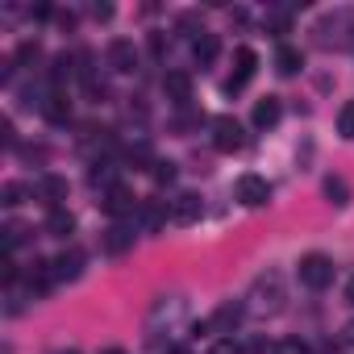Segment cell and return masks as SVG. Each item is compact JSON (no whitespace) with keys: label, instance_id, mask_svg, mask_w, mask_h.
Instances as JSON below:
<instances>
[{"label":"cell","instance_id":"cell-28","mask_svg":"<svg viewBox=\"0 0 354 354\" xmlns=\"http://www.w3.org/2000/svg\"><path fill=\"white\" fill-rule=\"evenodd\" d=\"M142 221H146V230H154L162 221V209L158 205H142Z\"/></svg>","mask_w":354,"mask_h":354},{"label":"cell","instance_id":"cell-9","mask_svg":"<svg viewBox=\"0 0 354 354\" xmlns=\"http://www.w3.org/2000/svg\"><path fill=\"white\" fill-rule=\"evenodd\" d=\"M38 196H42V205L55 213V209H63V201H67V180L63 175H42L38 180Z\"/></svg>","mask_w":354,"mask_h":354},{"label":"cell","instance_id":"cell-19","mask_svg":"<svg viewBox=\"0 0 354 354\" xmlns=\"http://www.w3.org/2000/svg\"><path fill=\"white\" fill-rule=\"evenodd\" d=\"M129 246H133V234H129V230H125V225L117 221V225H113V230L104 234V250H109V254H125Z\"/></svg>","mask_w":354,"mask_h":354},{"label":"cell","instance_id":"cell-22","mask_svg":"<svg viewBox=\"0 0 354 354\" xmlns=\"http://www.w3.org/2000/svg\"><path fill=\"white\" fill-rule=\"evenodd\" d=\"M0 234H5V254H13V250H17V246L26 242V234H30V230L13 221V225H5V230H0Z\"/></svg>","mask_w":354,"mask_h":354},{"label":"cell","instance_id":"cell-36","mask_svg":"<svg viewBox=\"0 0 354 354\" xmlns=\"http://www.w3.org/2000/svg\"><path fill=\"white\" fill-rule=\"evenodd\" d=\"M167 354H188V350H184V346H175V350H167Z\"/></svg>","mask_w":354,"mask_h":354},{"label":"cell","instance_id":"cell-1","mask_svg":"<svg viewBox=\"0 0 354 354\" xmlns=\"http://www.w3.org/2000/svg\"><path fill=\"white\" fill-rule=\"evenodd\" d=\"M296 271H300V283H304V288H313V292H321V288H329V283H333V259H329V254H317V250H313V254H304V259H300V267H296Z\"/></svg>","mask_w":354,"mask_h":354},{"label":"cell","instance_id":"cell-26","mask_svg":"<svg viewBox=\"0 0 354 354\" xmlns=\"http://www.w3.org/2000/svg\"><path fill=\"white\" fill-rule=\"evenodd\" d=\"M67 75H71V59H67V55H59V59L50 63V80H55V84H63Z\"/></svg>","mask_w":354,"mask_h":354},{"label":"cell","instance_id":"cell-8","mask_svg":"<svg viewBox=\"0 0 354 354\" xmlns=\"http://www.w3.org/2000/svg\"><path fill=\"white\" fill-rule=\"evenodd\" d=\"M55 283H59V275H55V263H46V259H42V263H34V267H30V275H26L30 296H46Z\"/></svg>","mask_w":354,"mask_h":354},{"label":"cell","instance_id":"cell-6","mask_svg":"<svg viewBox=\"0 0 354 354\" xmlns=\"http://www.w3.org/2000/svg\"><path fill=\"white\" fill-rule=\"evenodd\" d=\"M104 59H109V67H113V71H121V75H125V71H133V67H138V46H133L129 38H113V42H109V50H104Z\"/></svg>","mask_w":354,"mask_h":354},{"label":"cell","instance_id":"cell-20","mask_svg":"<svg viewBox=\"0 0 354 354\" xmlns=\"http://www.w3.org/2000/svg\"><path fill=\"white\" fill-rule=\"evenodd\" d=\"M88 180H92V188H104V192H109V188H117V175H113V167H109V162H96Z\"/></svg>","mask_w":354,"mask_h":354},{"label":"cell","instance_id":"cell-24","mask_svg":"<svg viewBox=\"0 0 354 354\" xmlns=\"http://www.w3.org/2000/svg\"><path fill=\"white\" fill-rule=\"evenodd\" d=\"M175 171H180V167L167 158V162H154V171H150V175H154V184H171V180H175Z\"/></svg>","mask_w":354,"mask_h":354},{"label":"cell","instance_id":"cell-3","mask_svg":"<svg viewBox=\"0 0 354 354\" xmlns=\"http://www.w3.org/2000/svg\"><path fill=\"white\" fill-rule=\"evenodd\" d=\"M234 192H238V201H242L246 209H263V205L271 201V184L263 180V175H254V171L238 175V184H234Z\"/></svg>","mask_w":354,"mask_h":354},{"label":"cell","instance_id":"cell-13","mask_svg":"<svg viewBox=\"0 0 354 354\" xmlns=\"http://www.w3.org/2000/svg\"><path fill=\"white\" fill-rule=\"evenodd\" d=\"M192 55H196V63H201V67H209V63H213V59L221 55V38H217V34H205V30H201V34L192 38Z\"/></svg>","mask_w":354,"mask_h":354},{"label":"cell","instance_id":"cell-33","mask_svg":"<svg viewBox=\"0 0 354 354\" xmlns=\"http://www.w3.org/2000/svg\"><path fill=\"white\" fill-rule=\"evenodd\" d=\"M342 346H346V350H350V354H354V321H350V325H346V329H342Z\"/></svg>","mask_w":354,"mask_h":354},{"label":"cell","instance_id":"cell-27","mask_svg":"<svg viewBox=\"0 0 354 354\" xmlns=\"http://www.w3.org/2000/svg\"><path fill=\"white\" fill-rule=\"evenodd\" d=\"M0 142H5L9 150H17V129H13V121H9V117L0 121Z\"/></svg>","mask_w":354,"mask_h":354},{"label":"cell","instance_id":"cell-23","mask_svg":"<svg viewBox=\"0 0 354 354\" xmlns=\"http://www.w3.org/2000/svg\"><path fill=\"white\" fill-rule=\"evenodd\" d=\"M337 129H342V138H354V100L342 104V113H337Z\"/></svg>","mask_w":354,"mask_h":354},{"label":"cell","instance_id":"cell-18","mask_svg":"<svg viewBox=\"0 0 354 354\" xmlns=\"http://www.w3.org/2000/svg\"><path fill=\"white\" fill-rule=\"evenodd\" d=\"M46 234H55V238H71V234H75V217H71L67 209L46 213Z\"/></svg>","mask_w":354,"mask_h":354},{"label":"cell","instance_id":"cell-15","mask_svg":"<svg viewBox=\"0 0 354 354\" xmlns=\"http://www.w3.org/2000/svg\"><path fill=\"white\" fill-rule=\"evenodd\" d=\"M242 313H246V308H242L238 300H225V304L213 313V321H209V325H213V329H221V333H230V329L242 321Z\"/></svg>","mask_w":354,"mask_h":354},{"label":"cell","instance_id":"cell-17","mask_svg":"<svg viewBox=\"0 0 354 354\" xmlns=\"http://www.w3.org/2000/svg\"><path fill=\"white\" fill-rule=\"evenodd\" d=\"M300 67H304V55H300L296 46H279V50H275V71H279V75H296Z\"/></svg>","mask_w":354,"mask_h":354},{"label":"cell","instance_id":"cell-38","mask_svg":"<svg viewBox=\"0 0 354 354\" xmlns=\"http://www.w3.org/2000/svg\"><path fill=\"white\" fill-rule=\"evenodd\" d=\"M59 354H80V350H59Z\"/></svg>","mask_w":354,"mask_h":354},{"label":"cell","instance_id":"cell-4","mask_svg":"<svg viewBox=\"0 0 354 354\" xmlns=\"http://www.w3.org/2000/svg\"><path fill=\"white\" fill-rule=\"evenodd\" d=\"M234 63H238V67H234V75L225 80V92H230V96H238V92L250 84V75H254V67H259V55H254L250 46H238V50H234Z\"/></svg>","mask_w":354,"mask_h":354},{"label":"cell","instance_id":"cell-25","mask_svg":"<svg viewBox=\"0 0 354 354\" xmlns=\"http://www.w3.org/2000/svg\"><path fill=\"white\" fill-rule=\"evenodd\" d=\"M38 55H42V46H38V42H21L13 59H17V63H38Z\"/></svg>","mask_w":354,"mask_h":354},{"label":"cell","instance_id":"cell-16","mask_svg":"<svg viewBox=\"0 0 354 354\" xmlns=\"http://www.w3.org/2000/svg\"><path fill=\"white\" fill-rule=\"evenodd\" d=\"M321 192H325V201L329 205H350V184L342 180V175H325V184H321Z\"/></svg>","mask_w":354,"mask_h":354},{"label":"cell","instance_id":"cell-7","mask_svg":"<svg viewBox=\"0 0 354 354\" xmlns=\"http://www.w3.org/2000/svg\"><path fill=\"white\" fill-rule=\"evenodd\" d=\"M279 117H283L279 96H263V100H254V113H250L254 129H275V125H279Z\"/></svg>","mask_w":354,"mask_h":354},{"label":"cell","instance_id":"cell-5","mask_svg":"<svg viewBox=\"0 0 354 354\" xmlns=\"http://www.w3.org/2000/svg\"><path fill=\"white\" fill-rule=\"evenodd\" d=\"M201 213H205V201L196 192H180L171 201V221L175 225H192V221H201Z\"/></svg>","mask_w":354,"mask_h":354},{"label":"cell","instance_id":"cell-32","mask_svg":"<svg viewBox=\"0 0 354 354\" xmlns=\"http://www.w3.org/2000/svg\"><path fill=\"white\" fill-rule=\"evenodd\" d=\"M30 17H34V21H46V17H55V9H50V5H38V9H30Z\"/></svg>","mask_w":354,"mask_h":354},{"label":"cell","instance_id":"cell-29","mask_svg":"<svg viewBox=\"0 0 354 354\" xmlns=\"http://www.w3.org/2000/svg\"><path fill=\"white\" fill-rule=\"evenodd\" d=\"M275 354H308V350H304L300 342H279V346H275Z\"/></svg>","mask_w":354,"mask_h":354},{"label":"cell","instance_id":"cell-12","mask_svg":"<svg viewBox=\"0 0 354 354\" xmlns=\"http://www.w3.org/2000/svg\"><path fill=\"white\" fill-rule=\"evenodd\" d=\"M50 263H55L59 283H63V279H80V275H84V254H80L75 246H71V250H63V254H59V259H50Z\"/></svg>","mask_w":354,"mask_h":354},{"label":"cell","instance_id":"cell-11","mask_svg":"<svg viewBox=\"0 0 354 354\" xmlns=\"http://www.w3.org/2000/svg\"><path fill=\"white\" fill-rule=\"evenodd\" d=\"M100 205H104V213H109V217H125V213H133V209H138V201H133V196H129V188H121V184H117V188H109Z\"/></svg>","mask_w":354,"mask_h":354},{"label":"cell","instance_id":"cell-34","mask_svg":"<svg viewBox=\"0 0 354 354\" xmlns=\"http://www.w3.org/2000/svg\"><path fill=\"white\" fill-rule=\"evenodd\" d=\"M162 46H167V38L162 34H150V55H162Z\"/></svg>","mask_w":354,"mask_h":354},{"label":"cell","instance_id":"cell-31","mask_svg":"<svg viewBox=\"0 0 354 354\" xmlns=\"http://www.w3.org/2000/svg\"><path fill=\"white\" fill-rule=\"evenodd\" d=\"M196 26H201V17H196V13H184V17H180V30H184V34H192Z\"/></svg>","mask_w":354,"mask_h":354},{"label":"cell","instance_id":"cell-10","mask_svg":"<svg viewBox=\"0 0 354 354\" xmlns=\"http://www.w3.org/2000/svg\"><path fill=\"white\" fill-rule=\"evenodd\" d=\"M162 92H167V100H175V104H188V100H192V75H188V71H167V75H162Z\"/></svg>","mask_w":354,"mask_h":354},{"label":"cell","instance_id":"cell-21","mask_svg":"<svg viewBox=\"0 0 354 354\" xmlns=\"http://www.w3.org/2000/svg\"><path fill=\"white\" fill-rule=\"evenodd\" d=\"M0 205H5V209L26 205V184H5V188H0Z\"/></svg>","mask_w":354,"mask_h":354},{"label":"cell","instance_id":"cell-35","mask_svg":"<svg viewBox=\"0 0 354 354\" xmlns=\"http://www.w3.org/2000/svg\"><path fill=\"white\" fill-rule=\"evenodd\" d=\"M346 300H350V304H354V279H350V283H346Z\"/></svg>","mask_w":354,"mask_h":354},{"label":"cell","instance_id":"cell-2","mask_svg":"<svg viewBox=\"0 0 354 354\" xmlns=\"http://www.w3.org/2000/svg\"><path fill=\"white\" fill-rule=\"evenodd\" d=\"M213 146H217L221 154L242 150V146H246V129H242V121H238V117H213Z\"/></svg>","mask_w":354,"mask_h":354},{"label":"cell","instance_id":"cell-30","mask_svg":"<svg viewBox=\"0 0 354 354\" xmlns=\"http://www.w3.org/2000/svg\"><path fill=\"white\" fill-rule=\"evenodd\" d=\"M88 13H92V17H96V21H109V17H113V5H92V9H88Z\"/></svg>","mask_w":354,"mask_h":354},{"label":"cell","instance_id":"cell-37","mask_svg":"<svg viewBox=\"0 0 354 354\" xmlns=\"http://www.w3.org/2000/svg\"><path fill=\"white\" fill-rule=\"evenodd\" d=\"M104 354H125V350H117V346H113V350H104Z\"/></svg>","mask_w":354,"mask_h":354},{"label":"cell","instance_id":"cell-14","mask_svg":"<svg viewBox=\"0 0 354 354\" xmlns=\"http://www.w3.org/2000/svg\"><path fill=\"white\" fill-rule=\"evenodd\" d=\"M42 117H46V121H55V125H63V121L71 117V104H67V96H63L59 88L42 100Z\"/></svg>","mask_w":354,"mask_h":354}]
</instances>
